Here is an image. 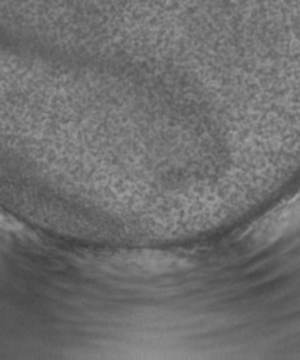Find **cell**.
I'll list each match as a JSON object with an SVG mask.
<instances>
[{
	"instance_id": "cell-1",
	"label": "cell",
	"mask_w": 300,
	"mask_h": 360,
	"mask_svg": "<svg viewBox=\"0 0 300 360\" xmlns=\"http://www.w3.org/2000/svg\"><path fill=\"white\" fill-rule=\"evenodd\" d=\"M188 264V260L179 256L153 252L116 255L102 262L107 272L120 276H159L178 272Z\"/></svg>"
},
{
	"instance_id": "cell-2",
	"label": "cell",
	"mask_w": 300,
	"mask_h": 360,
	"mask_svg": "<svg viewBox=\"0 0 300 360\" xmlns=\"http://www.w3.org/2000/svg\"><path fill=\"white\" fill-rule=\"evenodd\" d=\"M300 226V195L272 210L254 224L247 239L254 246H266Z\"/></svg>"
}]
</instances>
